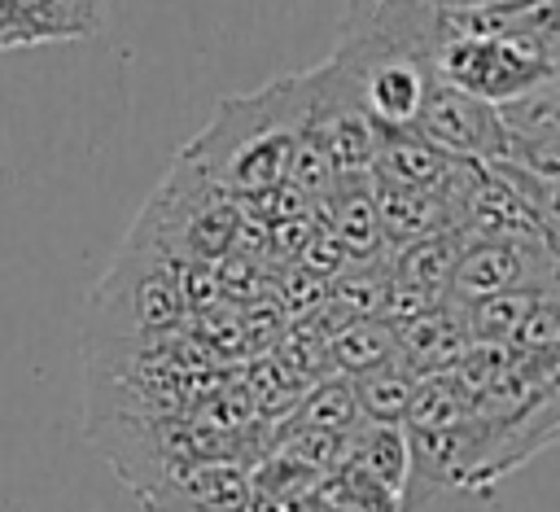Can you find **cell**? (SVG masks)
<instances>
[{
    "mask_svg": "<svg viewBox=\"0 0 560 512\" xmlns=\"http://www.w3.org/2000/svg\"><path fill=\"white\" fill-rule=\"evenodd\" d=\"M411 131L459 162H503L508 158V131L499 123V109L464 88L442 83V79H429V88L416 105Z\"/></svg>",
    "mask_w": 560,
    "mask_h": 512,
    "instance_id": "cell-3",
    "label": "cell"
},
{
    "mask_svg": "<svg viewBox=\"0 0 560 512\" xmlns=\"http://www.w3.org/2000/svg\"><path fill=\"white\" fill-rule=\"evenodd\" d=\"M416 372L402 368L398 359L381 363V368H368L359 376H350V389H354V407H359V420H376V424H402L411 398H416Z\"/></svg>",
    "mask_w": 560,
    "mask_h": 512,
    "instance_id": "cell-10",
    "label": "cell"
},
{
    "mask_svg": "<svg viewBox=\"0 0 560 512\" xmlns=\"http://www.w3.org/2000/svg\"><path fill=\"white\" fill-rule=\"evenodd\" d=\"M354 424H359V407L350 381H319L293 411V429H315L332 438H346Z\"/></svg>",
    "mask_w": 560,
    "mask_h": 512,
    "instance_id": "cell-12",
    "label": "cell"
},
{
    "mask_svg": "<svg viewBox=\"0 0 560 512\" xmlns=\"http://www.w3.org/2000/svg\"><path fill=\"white\" fill-rule=\"evenodd\" d=\"M13 48H31V35H26V26L18 22L13 4H9V0H0V57H4V53H13Z\"/></svg>",
    "mask_w": 560,
    "mask_h": 512,
    "instance_id": "cell-13",
    "label": "cell"
},
{
    "mask_svg": "<svg viewBox=\"0 0 560 512\" xmlns=\"http://www.w3.org/2000/svg\"><path fill=\"white\" fill-rule=\"evenodd\" d=\"M337 464H350L354 473L381 481L385 490L398 494L402 477H407V433L398 424H376V420H359L337 451Z\"/></svg>",
    "mask_w": 560,
    "mask_h": 512,
    "instance_id": "cell-6",
    "label": "cell"
},
{
    "mask_svg": "<svg viewBox=\"0 0 560 512\" xmlns=\"http://www.w3.org/2000/svg\"><path fill=\"white\" fill-rule=\"evenodd\" d=\"M556 74H560V61L538 57L525 44H512L499 35H446L438 39V53H433V79L464 88L490 105H503Z\"/></svg>",
    "mask_w": 560,
    "mask_h": 512,
    "instance_id": "cell-2",
    "label": "cell"
},
{
    "mask_svg": "<svg viewBox=\"0 0 560 512\" xmlns=\"http://www.w3.org/2000/svg\"><path fill=\"white\" fill-rule=\"evenodd\" d=\"M372 206H376V232L389 245H407L416 236H429V232L451 228V210L433 193H411V188H385V184H376Z\"/></svg>",
    "mask_w": 560,
    "mask_h": 512,
    "instance_id": "cell-8",
    "label": "cell"
},
{
    "mask_svg": "<svg viewBox=\"0 0 560 512\" xmlns=\"http://www.w3.org/2000/svg\"><path fill=\"white\" fill-rule=\"evenodd\" d=\"M394 512H494V486H464L407 464Z\"/></svg>",
    "mask_w": 560,
    "mask_h": 512,
    "instance_id": "cell-9",
    "label": "cell"
},
{
    "mask_svg": "<svg viewBox=\"0 0 560 512\" xmlns=\"http://www.w3.org/2000/svg\"><path fill=\"white\" fill-rule=\"evenodd\" d=\"M328 359L337 363V372L359 376L368 368H381L394 359V328L381 315H350L341 319V328L328 337Z\"/></svg>",
    "mask_w": 560,
    "mask_h": 512,
    "instance_id": "cell-11",
    "label": "cell"
},
{
    "mask_svg": "<svg viewBox=\"0 0 560 512\" xmlns=\"http://www.w3.org/2000/svg\"><path fill=\"white\" fill-rule=\"evenodd\" d=\"M438 4H451V9H477V4H508V0H438Z\"/></svg>",
    "mask_w": 560,
    "mask_h": 512,
    "instance_id": "cell-14",
    "label": "cell"
},
{
    "mask_svg": "<svg viewBox=\"0 0 560 512\" xmlns=\"http://www.w3.org/2000/svg\"><path fill=\"white\" fill-rule=\"evenodd\" d=\"M306 127V70L267 83L254 96H232L219 105L214 123L184 149L201 162V175L232 184L241 193H267L289 175L293 144Z\"/></svg>",
    "mask_w": 560,
    "mask_h": 512,
    "instance_id": "cell-1",
    "label": "cell"
},
{
    "mask_svg": "<svg viewBox=\"0 0 560 512\" xmlns=\"http://www.w3.org/2000/svg\"><path fill=\"white\" fill-rule=\"evenodd\" d=\"M556 289V245L534 236H503V241H464L446 298L451 306H468L477 298L503 289Z\"/></svg>",
    "mask_w": 560,
    "mask_h": 512,
    "instance_id": "cell-4",
    "label": "cell"
},
{
    "mask_svg": "<svg viewBox=\"0 0 560 512\" xmlns=\"http://www.w3.org/2000/svg\"><path fill=\"white\" fill-rule=\"evenodd\" d=\"M508 131V158L538 175H560V88L556 79L534 83L529 92L494 105Z\"/></svg>",
    "mask_w": 560,
    "mask_h": 512,
    "instance_id": "cell-5",
    "label": "cell"
},
{
    "mask_svg": "<svg viewBox=\"0 0 560 512\" xmlns=\"http://www.w3.org/2000/svg\"><path fill=\"white\" fill-rule=\"evenodd\" d=\"M31 44L96 39L105 31V0H9Z\"/></svg>",
    "mask_w": 560,
    "mask_h": 512,
    "instance_id": "cell-7",
    "label": "cell"
}]
</instances>
